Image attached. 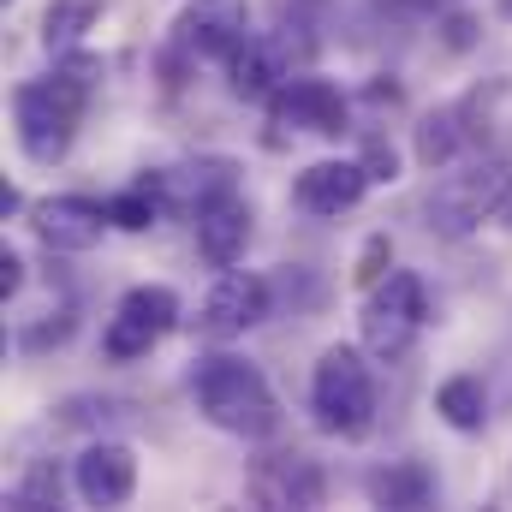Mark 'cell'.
<instances>
[{
	"label": "cell",
	"mask_w": 512,
	"mask_h": 512,
	"mask_svg": "<svg viewBox=\"0 0 512 512\" xmlns=\"http://www.w3.org/2000/svg\"><path fill=\"white\" fill-rule=\"evenodd\" d=\"M96 78H102V66L90 54H66V66L54 78H36V84L12 90V131H18V149L36 167L66 161V149L78 137V114H84Z\"/></svg>",
	"instance_id": "1"
},
{
	"label": "cell",
	"mask_w": 512,
	"mask_h": 512,
	"mask_svg": "<svg viewBox=\"0 0 512 512\" xmlns=\"http://www.w3.org/2000/svg\"><path fill=\"white\" fill-rule=\"evenodd\" d=\"M191 399L197 411L221 429V435H239V441H268L280 429V405H274V387L268 376L233 358V352H215V358H197L191 370Z\"/></svg>",
	"instance_id": "2"
},
{
	"label": "cell",
	"mask_w": 512,
	"mask_h": 512,
	"mask_svg": "<svg viewBox=\"0 0 512 512\" xmlns=\"http://www.w3.org/2000/svg\"><path fill=\"white\" fill-rule=\"evenodd\" d=\"M310 411L328 435L340 441H364L376 429V382H370V364L364 352L352 346H328L316 358V376H310Z\"/></svg>",
	"instance_id": "3"
},
{
	"label": "cell",
	"mask_w": 512,
	"mask_h": 512,
	"mask_svg": "<svg viewBox=\"0 0 512 512\" xmlns=\"http://www.w3.org/2000/svg\"><path fill=\"white\" fill-rule=\"evenodd\" d=\"M507 203H512V167L501 155H489V161H477V167H465V173H447V179L429 191V227L447 233V239H465V233H477L483 221L507 215Z\"/></svg>",
	"instance_id": "4"
},
{
	"label": "cell",
	"mask_w": 512,
	"mask_h": 512,
	"mask_svg": "<svg viewBox=\"0 0 512 512\" xmlns=\"http://www.w3.org/2000/svg\"><path fill=\"white\" fill-rule=\"evenodd\" d=\"M429 322V292L411 268H393L387 280H376V292L364 298V316H358V334H364V352L382 358V364H399L417 334Z\"/></svg>",
	"instance_id": "5"
},
{
	"label": "cell",
	"mask_w": 512,
	"mask_h": 512,
	"mask_svg": "<svg viewBox=\"0 0 512 512\" xmlns=\"http://www.w3.org/2000/svg\"><path fill=\"white\" fill-rule=\"evenodd\" d=\"M179 322V292L173 286H131L126 298L114 304L108 328H102V352L114 364H137L161 346V334Z\"/></svg>",
	"instance_id": "6"
},
{
	"label": "cell",
	"mask_w": 512,
	"mask_h": 512,
	"mask_svg": "<svg viewBox=\"0 0 512 512\" xmlns=\"http://www.w3.org/2000/svg\"><path fill=\"white\" fill-rule=\"evenodd\" d=\"M262 316H268V280L251 274V268H221V280L209 286V298L191 316V328H197V340L227 346V340L251 334Z\"/></svg>",
	"instance_id": "7"
},
{
	"label": "cell",
	"mask_w": 512,
	"mask_h": 512,
	"mask_svg": "<svg viewBox=\"0 0 512 512\" xmlns=\"http://www.w3.org/2000/svg\"><path fill=\"white\" fill-rule=\"evenodd\" d=\"M173 42L197 60H233L251 42V6L245 0H191L173 18Z\"/></svg>",
	"instance_id": "8"
},
{
	"label": "cell",
	"mask_w": 512,
	"mask_h": 512,
	"mask_svg": "<svg viewBox=\"0 0 512 512\" xmlns=\"http://www.w3.org/2000/svg\"><path fill=\"white\" fill-rule=\"evenodd\" d=\"M30 227L54 256H84L102 245V233L114 221H108V203H96V197H48L30 209Z\"/></svg>",
	"instance_id": "9"
},
{
	"label": "cell",
	"mask_w": 512,
	"mask_h": 512,
	"mask_svg": "<svg viewBox=\"0 0 512 512\" xmlns=\"http://www.w3.org/2000/svg\"><path fill=\"white\" fill-rule=\"evenodd\" d=\"M370 185H376V179H370L364 161H310V167L298 173V185H292V203H298L304 215H316V221H334V215L358 209Z\"/></svg>",
	"instance_id": "10"
},
{
	"label": "cell",
	"mask_w": 512,
	"mask_h": 512,
	"mask_svg": "<svg viewBox=\"0 0 512 512\" xmlns=\"http://www.w3.org/2000/svg\"><path fill=\"white\" fill-rule=\"evenodd\" d=\"M274 126L310 131V137H340L346 131V96L328 78H286L274 90Z\"/></svg>",
	"instance_id": "11"
},
{
	"label": "cell",
	"mask_w": 512,
	"mask_h": 512,
	"mask_svg": "<svg viewBox=\"0 0 512 512\" xmlns=\"http://www.w3.org/2000/svg\"><path fill=\"white\" fill-rule=\"evenodd\" d=\"M72 483H78V495L90 507H126L131 495H137V453L120 447V441H90L78 453Z\"/></svg>",
	"instance_id": "12"
},
{
	"label": "cell",
	"mask_w": 512,
	"mask_h": 512,
	"mask_svg": "<svg viewBox=\"0 0 512 512\" xmlns=\"http://www.w3.org/2000/svg\"><path fill=\"white\" fill-rule=\"evenodd\" d=\"M251 245V209L239 197H221L209 209H197V256L209 268H233Z\"/></svg>",
	"instance_id": "13"
},
{
	"label": "cell",
	"mask_w": 512,
	"mask_h": 512,
	"mask_svg": "<svg viewBox=\"0 0 512 512\" xmlns=\"http://www.w3.org/2000/svg\"><path fill=\"white\" fill-rule=\"evenodd\" d=\"M256 501L262 507H322V471L304 453H280L274 465L256 471Z\"/></svg>",
	"instance_id": "14"
},
{
	"label": "cell",
	"mask_w": 512,
	"mask_h": 512,
	"mask_svg": "<svg viewBox=\"0 0 512 512\" xmlns=\"http://www.w3.org/2000/svg\"><path fill=\"white\" fill-rule=\"evenodd\" d=\"M227 66H233V96L239 102H274V90L286 84V54L262 36H251Z\"/></svg>",
	"instance_id": "15"
},
{
	"label": "cell",
	"mask_w": 512,
	"mask_h": 512,
	"mask_svg": "<svg viewBox=\"0 0 512 512\" xmlns=\"http://www.w3.org/2000/svg\"><path fill=\"white\" fill-rule=\"evenodd\" d=\"M370 501L376 507H399V512H417L429 507V495H435V477L423 471V465H387V471H370Z\"/></svg>",
	"instance_id": "16"
},
{
	"label": "cell",
	"mask_w": 512,
	"mask_h": 512,
	"mask_svg": "<svg viewBox=\"0 0 512 512\" xmlns=\"http://www.w3.org/2000/svg\"><path fill=\"white\" fill-rule=\"evenodd\" d=\"M108 0H48V18H42V48L48 54H72L84 42V30L102 18Z\"/></svg>",
	"instance_id": "17"
},
{
	"label": "cell",
	"mask_w": 512,
	"mask_h": 512,
	"mask_svg": "<svg viewBox=\"0 0 512 512\" xmlns=\"http://www.w3.org/2000/svg\"><path fill=\"white\" fill-rule=\"evenodd\" d=\"M435 411H441L447 429L477 435V429L489 423V393H483L477 376H453V382H441V393H435Z\"/></svg>",
	"instance_id": "18"
},
{
	"label": "cell",
	"mask_w": 512,
	"mask_h": 512,
	"mask_svg": "<svg viewBox=\"0 0 512 512\" xmlns=\"http://www.w3.org/2000/svg\"><path fill=\"white\" fill-rule=\"evenodd\" d=\"M173 191H179L191 209H209V203L233 197V161H197V167L173 173Z\"/></svg>",
	"instance_id": "19"
},
{
	"label": "cell",
	"mask_w": 512,
	"mask_h": 512,
	"mask_svg": "<svg viewBox=\"0 0 512 512\" xmlns=\"http://www.w3.org/2000/svg\"><path fill=\"white\" fill-rule=\"evenodd\" d=\"M453 126H459L453 108H447V114H429V120L417 126V161H423V167H447V161L459 155V131Z\"/></svg>",
	"instance_id": "20"
},
{
	"label": "cell",
	"mask_w": 512,
	"mask_h": 512,
	"mask_svg": "<svg viewBox=\"0 0 512 512\" xmlns=\"http://www.w3.org/2000/svg\"><path fill=\"white\" fill-rule=\"evenodd\" d=\"M155 215H161V203H155L149 179H143V185H131V191H120V197H108V221H114L120 233H149V227H155Z\"/></svg>",
	"instance_id": "21"
},
{
	"label": "cell",
	"mask_w": 512,
	"mask_h": 512,
	"mask_svg": "<svg viewBox=\"0 0 512 512\" xmlns=\"http://www.w3.org/2000/svg\"><path fill=\"white\" fill-rule=\"evenodd\" d=\"M60 489H66V483H60V471H54L48 459H36V465H30V471L18 477V489H12V507H18V512L60 507Z\"/></svg>",
	"instance_id": "22"
},
{
	"label": "cell",
	"mask_w": 512,
	"mask_h": 512,
	"mask_svg": "<svg viewBox=\"0 0 512 512\" xmlns=\"http://www.w3.org/2000/svg\"><path fill=\"white\" fill-rule=\"evenodd\" d=\"M358 161H364V167H370V179H382V185L399 179V155H393V143H387V137H370Z\"/></svg>",
	"instance_id": "23"
},
{
	"label": "cell",
	"mask_w": 512,
	"mask_h": 512,
	"mask_svg": "<svg viewBox=\"0 0 512 512\" xmlns=\"http://www.w3.org/2000/svg\"><path fill=\"white\" fill-rule=\"evenodd\" d=\"M24 292V256L0 251V298H18Z\"/></svg>",
	"instance_id": "24"
},
{
	"label": "cell",
	"mask_w": 512,
	"mask_h": 512,
	"mask_svg": "<svg viewBox=\"0 0 512 512\" xmlns=\"http://www.w3.org/2000/svg\"><path fill=\"white\" fill-rule=\"evenodd\" d=\"M387 256H393V245H387V239H370V245H364V262H358V280H382Z\"/></svg>",
	"instance_id": "25"
},
{
	"label": "cell",
	"mask_w": 512,
	"mask_h": 512,
	"mask_svg": "<svg viewBox=\"0 0 512 512\" xmlns=\"http://www.w3.org/2000/svg\"><path fill=\"white\" fill-rule=\"evenodd\" d=\"M18 209H24V197H18V191L6 185V191H0V215H18Z\"/></svg>",
	"instance_id": "26"
},
{
	"label": "cell",
	"mask_w": 512,
	"mask_h": 512,
	"mask_svg": "<svg viewBox=\"0 0 512 512\" xmlns=\"http://www.w3.org/2000/svg\"><path fill=\"white\" fill-rule=\"evenodd\" d=\"M501 12H507V18H512V0H501Z\"/></svg>",
	"instance_id": "27"
},
{
	"label": "cell",
	"mask_w": 512,
	"mask_h": 512,
	"mask_svg": "<svg viewBox=\"0 0 512 512\" xmlns=\"http://www.w3.org/2000/svg\"><path fill=\"white\" fill-rule=\"evenodd\" d=\"M507 215H512V203H507Z\"/></svg>",
	"instance_id": "28"
}]
</instances>
